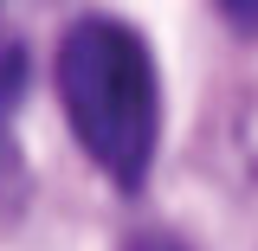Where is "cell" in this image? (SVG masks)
Instances as JSON below:
<instances>
[{
  "mask_svg": "<svg viewBox=\"0 0 258 251\" xmlns=\"http://www.w3.org/2000/svg\"><path fill=\"white\" fill-rule=\"evenodd\" d=\"M58 97L84 155L123 193H136L149 181L155 129H161L155 58H149L142 32H129L123 20H103V13L78 20L58 39Z\"/></svg>",
  "mask_w": 258,
  "mask_h": 251,
  "instance_id": "1",
  "label": "cell"
},
{
  "mask_svg": "<svg viewBox=\"0 0 258 251\" xmlns=\"http://www.w3.org/2000/svg\"><path fill=\"white\" fill-rule=\"evenodd\" d=\"M20 91H26V52H20V45H0V116L13 110Z\"/></svg>",
  "mask_w": 258,
  "mask_h": 251,
  "instance_id": "2",
  "label": "cell"
},
{
  "mask_svg": "<svg viewBox=\"0 0 258 251\" xmlns=\"http://www.w3.org/2000/svg\"><path fill=\"white\" fill-rule=\"evenodd\" d=\"M220 13H226L239 32H258V0H220Z\"/></svg>",
  "mask_w": 258,
  "mask_h": 251,
  "instance_id": "3",
  "label": "cell"
},
{
  "mask_svg": "<svg viewBox=\"0 0 258 251\" xmlns=\"http://www.w3.org/2000/svg\"><path fill=\"white\" fill-rule=\"evenodd\" d=\"M123 251H187V245H181V238H168V232H136Z\"/></svg>",
  "mask_w": 258,
  "mask_h": 251,
  "instance_id": "4",
  "label": "cell"
}]
</instances>
